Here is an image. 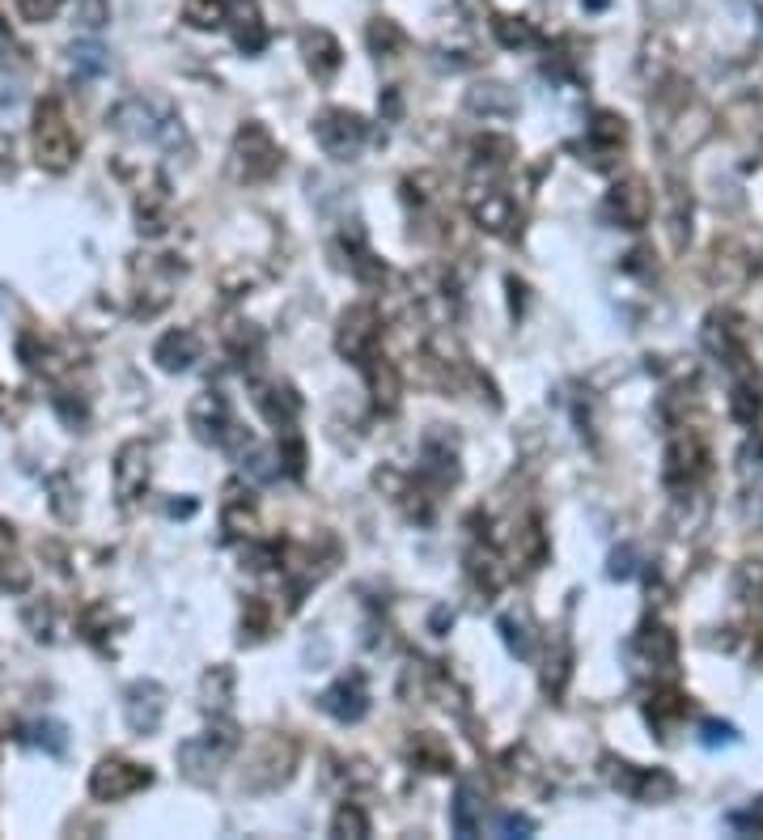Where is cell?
<instances>
[{
    "instance_id": "cell-1",
    "label": "cell",
    "mask_w": 763,
    "mask_h": 840,
    "mask_svg": "<svg viewBox=\"0 0 763 840\" xmlns=\"http://www.w3.org/2000/svg\"><path fill=\"white\" fill-rule=\"evenodd\" d=\"M34 153H39V166H47V170H68L77 158V136L60 103H43L34 115Z\"/></svg>"
},
{
    "instance_id": "cell-2",
    "label": "cell",
    "mask_w": 763,
    "mask_h": 840,
    "mask_svg": "<svg viewBox=\"0 0 763 840\" xmlns=\"http://www.w3.org/2000/svg\"><path fill=\"white\" fill-rule=\"evenodd\" d=\"M149 781H153V777H149V768H140V764L103 759V764L94 768V777H89V789H94V798H103V802H119V798L144 789Z\"/></svg>"
},
{
    "instance_id": "cell-3",
    "label": "cell",
    "mask_w": 763,
    "mask_h": 840,
    "mask_svg": "<svg viewBox=\"0 0 763 840\" xmlns=\"http://www.w3.org/2000/svg\"><path fill=\"white\" fill-rule=\"evenodd\" d=\"M314 132H319V145H323L327 153L348 158V153L361 149V140H365V124H361L356 115H348V110H327Z\"/></svg>"
},
{
    "instance_id": "cell-4",
    "label": "cell",
    "mask_w": 763,
    "mask_h": 840,
    "mask_svg": "<svg viewBox=\"0 0 763 840\" xmlns=\"http://www.w3.org/2000/svg\"><path fill=\"white\" fill-rule=\"evenodd\" d=\"M144 485H149V450L140 442H128L119 450V462H115V488L123 501H137Z\"/></svg>"
},
{
    "instance_id": "cell-5",
    "label": "cell",
    "mask_w": 763,
    "mask_h": 840,
    "mask_svg": "<svg viewBox=\"0 0 763 840\" xmlns=\"http://www.w3.org/2000/svg\"><path fill=\"white\" fill-rule=\"evenodd\" d=\"M162 688L158 683H132L128 688V701H123V713H128V726L140 734L158 731L162 722Z\"/></svg>"
},
{
    "instance_id": "cell-6",
    "label": "cell",
    "mask_w": 763,
    "mask_h": 840,
    "mask_svg": "<svg viewBox=\"0 0 763 840\" xmlns=\"http://www.w3.org/2000/svg\"><path fill=\"white\" fill-rule=\"evenodd\" d=\"M611 213L636 230V225H645L649 213H654V195H649V188H645L641 179H627V183H620V188L611 191Z\"/></svg>"
},
{
    "instance_id": "cell-7",
    "label": "cell",
    "mask_w": 763,
    "mask_h": 840,
    "mask_svg": "<svg viewBox=\"0 0 763 840\" xmlns=\"http://www.w3.org/2000/svg\"><path fill=\"white\" fill-rule=\"evenodd\" d=\"M615 786H624L636 798H666V794H675V781L666 773H632V764H620Z\"/></svg>"
},
{
    "instance_id": "cell-8",
    "label": "cell",
    "mask_w": 763,
    "mask_h": 840,
    "mask_svg": "<svg viewBox=\"0 0 763 840\" xmlns=\"http://www.w3.org/2000/svg\"><path fill=\"white\" fill-rule=\"evenodd\" d=\"M200 353V340L191 336V331H170L162 344H158V361H162L165 370H187L191 361Z\"/></svg>"
},
{
    "instance_id": "cell-9",
    "label": "cell",
    "mask_w": 763,
    "mask_h": 840,
    "mask_svg": "<svg viewBox=\"0 0 763 840\" xmlns=\"http://www.w3.org/2000/svg\"><path fill=\"white\" fill-rule=\"evenodd\" d=\"M471 213L484 221L488 230H505V225H509V213H514V204H509L501 191L488 188L484 191V200H480V195H471Z\"/></svg>"
},
{
    "instance_id": "cell-10",
    "label": "cell",
    "mask_w": 763,
    "mask_h": 840,
    "mask_svg": "<svg viewBox=\"0 0 763 840\" xmlns=\"http://www.w3.org/2000/svg\"><path fill=\"white\" fill-rule=\"evenodd\" d=\"M305 43L319 47V55L310 52V68H314L319 77H331V73L340 68V47H335V39L323 34V30H314V34H305Z\"/></svg>"
},
{
    "instance_id": "cell-11",
    "label": "cell",
    "mask_w": 763,
    "mask_h": 840,
    "mask_svg": "<svg viewBox=\"0 0 763 840\" xmlns=\"http://www.w3.org/2000/svg\"><path fill=\"white\" fill-rule=\"evenodd\" d=\"M183 18H187L191 26L213 30L225 22V0H187V4H183Z\"/></svg>"
},
{
    "instance_id": "cell-12",
    "label": "cell",
    "mask_w": 763,
    "mask_h": 840,
    "mask_svg": "<svg viewBox=\"0 0 763 840\" xmlns=\"http://www.w3.org/2000/svg\"><path fill=\"white\" fill-rule=\"evenodd\" d=\"M471 107L475 110H484V115H509L514 110V98H509V89L505 85H480L475 94H471Z\"/></svg>"
},
{
    "instance_id": "cell-13",
    "label": "cell",
    "mask_w": 763,
    "mask_h": 840,
    "mask_svg": "<svg viewBox=\"0 0 763 840\" xmlns=\"http://www.w3.org/2000/svg\"><path fill=\"white\" fill-rule=\"evenodd\" d=\"M107 64L110 60H107V52H103L98 43H77V47H73V68H77L82 77H103V73H107Z\"/></svg>"
},
{
    "instance_id": "cell-14",
    "label": "cell",
    "mask_w": 763,
    "mask_h": 840,
    "mask_svg": "<svg viewBox=\"0 0 763 840\" xmlns=\"http://www.w3.org/2000/svg\"><path fill=\"white\" fill-rule=\"evenodd\" d=\"M496 34H501L505 47H526V43H535V26H530L526 18H501V22H496Z\"/></svg>"
},
{
    "instance_id": "cell-15",
    "label": "cell",
    "mask_w": 763,
    "mask_h": 840,
    "mask_svg": "<svg viewBox=\"0 0 763 840\" xmlns=\"http://www.w3.org/2000/svg\"><path fill=\"white\" fill-rule=\"evenodd\" d=\"M475 807H480V802H475V798L463 789V794H459V802H454V832H459V837H475V832H480Z\"/></svg>"
},
{
    "instance_id": "cell-16",
    "label": "cell",
    "mask_w": 763,
    "mask_h": 840,
    "mask_svg": "<svg viewBox=\"0 0 763 840\" xmlns=\"http://www.w3.org/2000/svg\"><path fill=\"white\" fill-rule=\"evenodd\" d=\"M60 9H64V0H18V13L26 22H52Z\"/></svg>"
},
{
    "instance_id": "cell-17",
    "label": "cell",
    "mask_w": 763,
    "mask_h": 840,
    "mask_svg": "<svg viewBox=\"0 0 763 840\" xmlns=\"http://www.w3.org/2000/svg\"><path fill=\"white\" fill-rule=\"evenodd\" d=\"M683 713H687V705H683L679 697H657V705H649V717H657V726H670Z\"/></svg>"
},
{
    "instance_id": "cell-18",
    "label": "cell",
    "mask_w": 763,
    "mask_h": 840,
    "mask_svg": "<svg viewBox=\"0 0 763 840\" xmlns=\"http://www.w3.org/2000/svg\"><path fill=\"white\" fill-rule=\"evenodd\" d=\"M369 43H374L378 52H382V47H399V43H404V34H399V30H395L390 22H386V18H382V22H374V30H369Z\"/></svg>"
},
{
    "instance_id": "cell-19",
    "label": "cell",
    "mask_w": 763,
    "mask_h": 840,
    "mask_svg": "<svg viewBox=\"0 0 763 840\" xmlns=\"http://www.w3.org/2000/svg\"><path fill=\"white\" fill-rule=\"evenodd\" d=\"M85 30H98L107 22V4L103 0H82V18H77Z\"/></svg>"
},
{
    "instance_id": "cell-20",
    "label": "cell",
    "mask_w": 763,
    "mask_h": 840,
    "mask_svg": "<svg viewBox=\"0 0 763 840\" xmlns=\"http://www.w3.org/2000/svg\"><path fill=\"white\" fill-rule=\"evenodd\" d=\"M335 832H365V819L356 811H340V819H335Z\"/></svg>"
},
{
    "instance_id": "cell-21",
    "label": "cell",
    "mask_w": 763,
    "mask_h": 840,
    "mask_svg": "<svg viewBox=\"0 0 763 840\" xmlns=\"http://www.w3.org/2000/svg\"><path fill=\"white\" fill-rule=\"evenodd\" d=\"M705 743H734L730 726H705Z\"/></svg>"
},
{
    "instance_id": "cell-22",
    "label": "cell",
    "mask_w": 763,
    "mask_h": 840,
    "mask_svg": "<svg viewBox=\"0 0 763 840\" xmlns=\"http://www.w3.org/2000/svg\"><path fill=\"white\" fill-rule=\"evenodd\" d=\"M581 4H590V9H602V4H606V0H581Z\"/></svg>"
}]
</instances>
